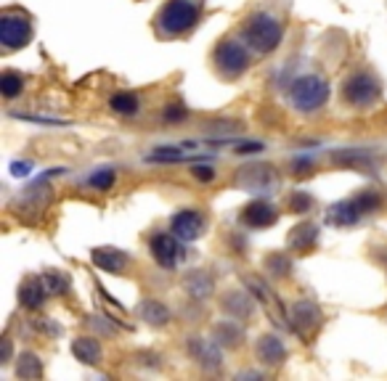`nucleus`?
Returning <instances> with one entry per match:
<instances>
[{
	"instance_id": "32",
	"label": "nucleus",
	"mask_w": 387,
	"mask_h": 381,
	"mask_svg": "<svg viewBox=\"0 0 387 381\" xmlns=\"http://www.w3.org/2000/svg\"><path fill=\"white\" fill-rule=\"evenodd\" d=\"M289 209L295 212V215H305L313 209V196L305 194V191H295L292 196H289Z\"/></svg>"
},
{
	"instance_id": "39",
	"label": "nucleus",
	"mask_w": 387,
	"mask_h": 381,
	"mask_svg": "<svg viewBox=\"0 0 387 381\" xmlns=\"http://www.w3.org/2000/svg\"><path fill=\"white\" fill-rule=\"evenodd\" d=\"M90 321L96 323V326L101 328V331H103V334H106V337H117V328H114V326H112V323H109V321H99V315H93Z\"/></svg>"
},
{
	"instance_id": "4",
	"label": "nucleus",
	"mask_w": 387,
	"mask_h": 381,
	"mask_svg": "<svg viewBox=\"0 0 387 381\" xmlns=\"http://www.w3.org/2000/svg\"><path fill=\"white\" fill-rule=\"evenodd\" d=\"M215 69L223 80H239L249 69V51L242 42L223 40L215 48Z\"/></svg>"
},
{
	"instance_id": "19",
	"label": "nucleus",
	"mask_w": 387,
	"mask_h": 381,
	"mask_svg": "<svg viewBox=\"0 0 387 381\" xmlns=\"http://www.w3.org/2000/svg\"><path fill=\"white\" fill-rule=\"evenodd\" d=\"M234 321H236V318H231V321H218L212 326V339L218 341L221 347H228V350H236V347H242V341H245V328Z\"/></svg>"
},
{
	"instance_id": "25",
	"label": "nucleus",
	"mask_w": 387,
	"mask_h": 381,
	"mask_svg": "<svg viewBox=\"0 0 387 381\" xmlns=\"http://www.w3.org/2000/svg\"><path fill=\"white\" fill-rule=\"evenodd\" d=\"M358 218H361V212H358V207H355V199L340 201V204H334V207L329 209V220L334 222V225H353Z\"/></svg>"
},
{
	"instance_id": "38",
	"label": "nucleus",
	"mask_w": 387,
	"mask_h": 381,
	"mask_svg": "<svg viewBox=\"0 0 387 381\" xmlns=\"http://www.w3.org/2000/svg\"><path fill=\"white\" fill-rule=\"evenodd\" d=\"M29 170H32V164H29V161H14V164H11L14 178H24V175H29Z\"/></svg>"
},
{
	"instance_id": "10",
	"label": "nucleus",
	"mask_w": 387,
	"mask_h": 381,
	"mask_svg": "<svg viewBox=\"0 0 387 381\" xmlns=\"http://www.w3.org/2000/svg\"><path fill=\"white\" fill-rule=\"evenodd\" d=\"M289 318H292V326H295L300 334H313V331L321 326V321H324V313H321L319 304L303 300V302H295V304H292Z\"/></svg>"
},
{
	"instance_id": "34",
	"label": "nucleus",
	"mask_w": 387,
	"mask_h": 381,
	"mask_svg": "<svg viewBox=\"0 0 387 381\" xmlns=\"http://www.w3.org/2000/svg\"><path fill=\"white\" fill-rule=\"evenodd\" d=\"M292 170H295V175H310L313 172V159L310 157H297L292 161Z\"/></svg>"
},
{
	"instance_id": "35",
	"label": "nucleus",
	"mask_w": 387,
	"mask_h": 381,
	"mask_svg": "<svg viewBox=\"0 0 387 381\" xmlns=\"http://www.w3.org/2000/svg\"><path fill=\"white\" fill-rule=\"evenodd\" d=\"M191 175H194L197 181L210 183L212 178H215V170H212V167H207V164H197V167H191Z\"/></svg>"
},
{
	"instance_id": "31",
	"label": "nucleus",
	"mask_w": 387,
	"mask_h": 381,
	"mask_svg": "<svg viewBox=\"0 0 387 381\" xmlns=\"http://www.w3.org/2000/svg\"><path fill=\"white\" fill-rule=\"evenodd\" d=\"M332 161L334 164H345V167H361V164H366L369 161V154L366 151H337V154H332Z\"/></svg>"
},
{
	"instance_id": "26",
	"label": "nucleus",
	"mask_w": 387,
	"mask_h": 381,
	"mask_svg": "<svg viewBox=\"0 0 387 381\" xmlns=\"http://www.w3.org/2000/svg\"><path fill=\"white\" fill-rule=\"evenodd\" d=\"M265 273L271 276V278H286L289 273H292V262H289V257L286 254H282V252H273V254H268L263 262Z\"/></svg>"
},
{
	"instance_id": "33",
	"label": "nucleus",
	"mask_w": 387,
	"mask_h": 381,
	"mask_svg": "<svg viewBox=\"0 0 387 381\" xmlns=\"http://www.w3.org/2000/svg\"><path fill=\"white\" fill-rule=\"evenodd\" d=\"M112 183H114V172H112L109 167H103V170L93 172V175L88 178V185H93V188H99V191H106V188H112Z\"/></svg>"
},
{
	"instance_id": "23",
	"label": "nucleus",
	"mask_w": 387,
	"mask_h": 381,
	"mask_svg": "<svg viewBox=\"0 0 387 381\" xmlns=\"http://www.w3.org/2000/svg\"><path fill=\"white\" fill-rule=\"evenodd\" d=\"M138 318H141L143 323H149V326H154V328H160V326H164V323H170V310L164 307L162 302L157 300H143L141 304H138Z\"/></svg>"
},
{
	"instance_id": "27",
	"label": "nucleus",
	"mask_w": 387,
	"mask_h": 381,
	"mask_svg": "<svg viewBox=\"0 0 387 381\" xmlns=\"http://www.w3.org/2000/svg\"><path fill=\"white\" fill-rule=\"evenodd\" d=\"M21 88H24V77H21L19 72H3L0 75V93L5 96V98H16L21 93Z\"/></svg>"
},
{
	"instance_id": "24",
	"label": "nucleus",
	"mask_w": 387,
	"mask_h": 381,
	"mask_svg": "<svg viewBox=\"0 0 387 381\" xmlns=\"http://www.w3.org/2000/svg\"><path fill=\"white\" fill-rule=\"evenodd\" d=\"M16 376L27 381H35L42 376V360L35 352H21L16 358Z\"/></svg>"
},
{
	"instance_id": "7",
	"label": "nucleus",
	"mask_w": 387,
	"mask_h": 381,
	"mask_svg": "<svg viewBox=\"0 0 387 381\" xmlns=\"http://www.w3.org/2000/svg\"><path fill=\"white\" fill-rule=\"evenodd\" d=\"M32 40V21L19 11H5L0 16V42L5 51H19Z\"/></svg>"
},
{
	"instance_id": "8",
	"label": "nucleus",
	"mask_w": 387,
	"mask_h": 381,
	"mask_svg": "<svg viewBox=\"0 0 387 381\" xmlns=\"http://www.w3.org/2000/svg\"><path fill=\"white\" fill-rule=\"evenodd\" d=\"M53 199V194H51V185L45 181H38L35 185H29L24 194H21L19 199L11 204V209L19 215L21 220H35L38 215H42L45 209H48V204Z\"/></svg>"
},
{
	"instance_id": "36",
	"label": "nucleus",
	"mask_w": 387,
	"mask_h": 381,
	"mask_svg": "<svg viewBox=\"0 0 387 381\" xmlns=\"http://www.w3.org/2000/svg\"><path fill=\"white\" fill-rule=\"evenodd\" d=\"M11 355H14L11 337H3V339H0V365H8V363H11Z\"/></svg>"
},
{
	"instance_id": "9",
	"label": "nucleus",
	"mask_w": 387,
	"mask_h": 381,
	"mask_svg": "<svg viewBox=\"0 0 387 381\" xmlns=\"http://www.w3.org/2000/svg\"><path fill=\"white\" fill-rule=\"evenodd\" d=\"M186 350L191 355V360H197L199 368L204 371H218L223 355H221V344L215 339H204V337H188L186 341Z\"/></svg>"
},
{
	"instance_id": "3",
	"label": "nucleus",
	"mask_w": 387,
	"mask_h": 381,
	"mask_svg": "<svg viewBox=\"0 0 387 381\" xmlns=\"http://www.w3.org/2000/svg\"><path fill=\"white\" fill-rule=\"evenodd\" d=\"M289 98L295 103L297 111L303 114H313L319 111L329 98V85L324 77L319 75H305V77H297L289 88Z\"/></svg>"
},
{
	"instance_id": "30",
	"label": "nucleus",
	"mask_w": 387,
	"mask_h": 381,
	"mask_svg": "<svg viewBox=\"0 0 387 381\" xmlns=\"http://www.w3.org/2000/svg\"><path fill=\"white\" fill-rule=\"evenodd\" d=\"M355 207H358L361 215H371V212H377V209L382 207V196L374 194V191H361V194L355 196Z\"/></svg>"
},
{
	"instance_id": "41",
	"label": "nucleus",
	"mask_w": 387,
	"mask_h": 381,
	"mask_svg": "<svg viewBox=\"0 0 387 381\" xmlns=\"http://www.w3.org/2000/svg\"><path fill=\"white\" fill-rule=\"evenodd\" d=\"M242 379H260V373L258 371H245V373H239Z\"/></svg>"
},
{
	"instance_id": "28",
	"label": "nucleus",
	"mask_w": 387,
	"mask_h": 381,
	"mask_svg": "<svg viewBox=\"0 0 387 381\" xmlns=\"http://www.w3.org/2000/svg\"><path fill=\"white\" fill-rule=\"evenodd\" d=\"M40 278L45 283V289H48V294H62V291L69 289V276L62 273V270H45Z\"/></svg>"
},
{
	"instance_id": "40",
	"label": "nucleus",
	"mask_w": 387,
	"mask_h": 381,
	"mask_svg": "<svg viewBox=\"0 0 387 381\" xmlns=\"http://www.w3.org/2000/svg\"><path fill=\"white\" fill-rule=\"evenodd\" d=\"M258 151H263V143L255 141V143H242L239 148H236V154H258Z\"/></svg>"
},
{
	"instance_id": "6",
	"label": "nucleus",
	"mask_w": 387,
	"mask_h": 381,
	"mask_svg": "<svg viewBox=\"0 0 387 381\" xmlns=\"http://www.w3.org/2000/svg\"><path fill=\"white\" fill-rule=\"evenodd\" d=\"M342 98L355 109L371 106L374 101L379 98V80L374 75H369V72H355L342 85Z\"/></svg>"
},
{
	"instance_id": "5",
	"label": "nucleus",
	"mask_w": 387,
	"mask_h": 381,
	"mask_svg": "<svg viewBox=\"0 0 387 381\" xmlns=\"http://www.w3.org/2000/svg\"><path fill=\"white\" fill-rule=\"evenodd\" d=\"M234 185L247 194H273L279 188V175L271 164H247L234 175Z\"/></svg>"
},
{
	"instance_id": "15",
	"label": "nucleus",
	"mask_w": 387,
	"mask_h": 381,
	"mask_svg": "<svg viewBox=\"0 0 387 381\" xmlns=\"http://www.w3.org/2000/svg\"><path fill=\"white\" fill-rule=\"evenodd\" d=\"M202 231H204V220L197 209H184V212H178V215L173 218V233L181 236L184 241L199 239Z\"/></svg>"
},
{
	"instance_id": "17",
	"label": "nucleus",
	"mask_w": 387,
	"mask_h": 381,
	"mask_svg": "<svg viewBox=\"0 0 387 381\" xmlns=\"http://www.w3.org/2000/svg\"><path fill=\"white\" fill-rule=\"evenodd\" d=\"M90 260L103 273H123L125 267H127V254H123L114 246H96L90 252Z\"/></svg>"
},
{
	"instance_id": "21",
	"label": "nucleus",
	"mask_w": 387,
	"mask_h": 381,
	"mask_svg": "<svg viewBox=\"0 0 387 381\" xmlns=\"http://www.w3.org/2000/svg\"><path fill=\"white\" fill-rule=\"evenodd\" d=\"M45 297H48V289H45L42 278H27L19 286V304L27 310H38L45 302Z\"/></svg>"
},
{
	"instance_id": "11",
	"label": "nucleus",
	"mask_w": 387,
	"mask_h": 381,
	"mask_svg": "<svg viewBox=\"0 0 387 381\" xmlns=\"http://www.w3.org/2000/svg\"><path fill=\"white\" fill-rule=\"evenodd\" d=\"M245 283L247 289L255 294V300L263 304L265 310H268V315H271V321L273 323H284V310H282V304H279V300H276V294L265 286L258 276H245Z\"/></svg>"
},
{
	"instance_id": "1",
	"label": "nucleus",
	"mask_w": 387,
	"mask_h": 381,
	"mask_svg": "<svg viewBox=\"0 0 387 381\" xmlns=\"http://www.w3.org/2000/svg\"><path fill=\"white\" fill-rule=\"evenodd\" d=\"M199 19V5L191 0H170L157 14V29L164 38H178L188 32Z\"/></svg>"
},
{
	"instance_id": "29",
	"label": "nucleus",
	"mask_w": 387,
	"mask_h": 381,
	"mask_svg": "<svg viewBox=\"0 0 387 381\" xmlns=\"http://www.w3.org/2000/svg\"><path fill=\"white\" fill-rule=\"evenodd\" d=\"M109 106L117 111V114H136L138 111V98L133 93H114L109 98Z\"/></svg>"
},
{
	"instance_id": "37",
	"label": "nucleus",
	"mask_w": 387,
	"mask_h": 381,
	"mask_svg": "<svg viewBox=\"0 0 387 381\" xmlns=\"http://www.w3.org/2000/svg\"><path fill=\"white\" fill-rule=\"evenodd\" d=\"M184 117H186V109L184 106H178V103H173V106H167V109H164V120L178 122V120H184Z\"/></svg>"
},
{
	"instance_id": "13",
	"label": "nucleus",
	"mask_w": 387,
	"mask_h": 381,
	"mask_svg": "<svg viewBox=\"0 0 387 381\" xmlns=\"http://www.w3.org/2000/svg\"><path fill=\"white\" fill-rule=\"evenodd\" d=\"M255 355H258V360L263 363V365L276 368V365H282L286 360V347L276 334H265L255 344Z\"/></svg>"
},
{
	"instance_id": "20",
	"label": "nucleus",
	"mask_w": 387,
	"mask_h": 381,
	"mask_svg": "<svg viewBox=\"0 0 387 381\" xmlns=\"http://www.w3.org/2000/svg\"><path fill=\"white\" fill-rule=\"evenodd\" d=\"M151 254L162 267H173L175 260H178V244L170 233H157L151 239Z\"/></svg>"
},
{
	"instance_id": "22",
	"label": "nucleus",
	"mask_w": 387,
	"mask_h": 381,
	"mask_svg": "<svg viewBox=\"0 0 387 381\" xmlns=\"http://www.w3.org/2000/svg\"><path fill=\"white\" fill-rule=\"evenodd\" d=\"M72 355L85 365H99L101 363V344L93 337H77L72 341Z\"/></svg>"
},
{
	"instance_id": "18",
	"label": "nucleus",
	"mask_w": 387,
	"mask_h": 381,
	"mask_svg": "<svg viewBox=\"0 0 387 381\" xmlns=\"http://www.w3.org/2000/svg\"><path fill=\"white\" fill-rule=\"evenodd\" d=\"M316 241H319V225L316 222H300L297 228L289 231L286 246L292 252H310L316 246Z\"/></svg>"
},
{
	"instance_id": "12",
	"label": "nucleus",
	"mask_w": 387,
	"mask_h": 381,
	"mask_svg": "<svg viewBox=\"0 0 387 381\" xmlns=\"http://www.w3.org/2000/svg\"><path fill=\"white\" fill-rule=\"evenodd\" d=\"M276 220H279L276 207L268 204L265 199H255L252 204H247L245 212H242V222L249 228H271Z\"/></svg>"
},
{
	"instance_id": "16",
	"label": "nucleus",
	"mask_w": 387,
	"mask_h": 381,
	"mask_svg": "<svg viewBox=\"0 0 387 381\" xmlns=\"http://www.w3.org/2000/svg\"><path fill=\"white\" fill-rule=\"evenodd\" d=\"M221 307H223V313H228L236 321H249L252 310H255V300L247 291H225L223 300H221Z\"/></svg>"
},
{
	"instance_id": "2",
	"label": "nucleus",
	"mask_w": 387,
	"mask_h": 381,
	"mask_svg": "<svg viewBox=\"0 0 387 381\" xmlns=\"http://www.w3.org/2000/svg\"><path fill=\"white\" fill-rule=\"evenodd\" d=\"M282 35H284V29H282V21L276 19V16H271V14H255L249 24L245 27V40L247 45L255 51V53H273L276 48H279V42H282Z\"/></svg>"
},
{
	"instance_id": "14",
	"label": "nucleus",
	"mask_w": 387,
	"mask_h": 381,
	"mask_svg": "<svg viewBox=\"0 0 387 381\" xmlns=\"http://www.w3.org/2000/svg\"><path fill=\"white\" fill-rule=\"evenodd\" d=\"M181 286H184V291L191 300H207L215 291V281H212V276L207 270H188L181 278Z\"/></svg>"
}]
</instances>
